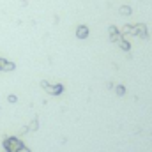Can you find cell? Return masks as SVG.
<instances>
[{
    "label": "cell",
    "instance_id": "cell-1",
    "mask_svg": "<svg viewBox=\"0 0 152 152\" xmlns=\"http://www.w3.org/2000/svg\"><path fill=\"white\" fill-rule=\"evenodd\" d=\"M5 152H18L21 147H23V142L20 138H14V136H5L4 142H2Z\"/></svg>",
    "mask_w": 152,
    "mask_h": 152
},
{
    "label": "cell",
    "instance_id": "cell-2",
    "mask_svg": "<svg viewBox=\"0 0 152 152\" xmlns=\"http://www.w3.org/2000/svg\"><path fill=\"white\" fill-rule=\"evenodd\" d=\"M41 87L48 92V94H51V96H58V94H62V90H64V87L58 83V85H50L48 81H41Z\"/></svg>",
    "mask_w": 152,
    "mask_h": 152
},
{
    "label": "cell",
    "instance_id": "cell-3",
    "mask_svg": "<svg viewBox=\"0 0 152 152\" xmlns=\"http://www.w3.org/2000/svg\"><path fill=\"white\" fill-rule=\"evenodd\" d=\"M131 34H136V36H142L143 39H147V28H145V25H134Z\"/></svg>",
    "mask_w": 152,
    "mask_h": 152
},
{
    "label": "cell",
    "instance_id": "cell-4",
    "mask_svg": "<svg viewBox=\"0 0 152 152\" xmlns=\"http://www.w3.org/2000/svg\"><path fill=\"white\" fill-rule=\"evenodd\" d=\"M88 36V28L85 27V25H80L78 28H76V37L78 39H85Z\"/></svg>",
    "mask_w": 152,
    "mask_h": 152
},
{
    "label": "cell",
    "instance_id": "cell-5",
    "mask_svg": "<svg viewBox=\"0 0 152 152\" xmlns=\"http://www.w3.org/2000/svg\"><path fill=\"white\" fill-rule=\"evenodd\" d=\"M16 69V64L14 62H11V60H2V71H14Z\"/></svg>",
    "mask_w": 152,
    "mask_h": 152
},
{
    "label": "cell",
    "instance_id": "cell-6",
    "mask_svg": "<svg viewBox=\"0 0 152 152\" xmlns=\"http://www.w3.org/2000/svg\"><path fill=\"white\" fill-rule=\"evenodd\" d=\"M110 39H112V41H118V39H120L118 30H117L115 27H110Z\"/></svg>",
    "mask_w": 152,
    "mask_h": 152
},
{
    "label": "cell",
    "instance_id": "cell-7",
    "mask_svg": "<svg viewBox=\"0 0 152 152\" xmlns=\"http://www.w3.org/2000/svg\"><path fill=\"white\" fill-rule=\"evenodd\" d=\"M120 14H122V16L131 14V7H129V5H122V7H120Z\"/></svg>",
    "mask_w": 152,
    "mask_h": 152
},
{
    "label": "cell",
    "instance_id": "cell-8",
    "mask_svg": "<svg viewBox=\"0 0 152 152\" xmlns=\"http://www.w3.org/2000/svg\"><path fill=\"white\" fill-rule=\"evenodd\" d=\"M39 126H37V118H34L32 122H30V126H28V131H36Z\"/></svg>",
    "mask_w": 152,
    "mask_h": 152
},
{
    "label": "cell",
    "instance_id": "cell-9",
    "mask_svg": "<svg viewBox=\"0 0 152 152\" xmlns=\"http://www.w3.org/2000/svg\"><path fill=\"white\" fill-rule=\"evenodd\" d=\"M120 48H122V50H126V51H127V50H129V48H131V44H129V42H127V41H120Z\"/></svg>",
    "mask_w": 152,
    "mask_h": 152
},
{
    "label": "cell",
    "instance_id": "cell-10",
    "mask_svg": "<svg viewBox=\"0 0 152 152\" xmlns=\"http://www.w3.org/2000/svg\"><path fill=\"white\" fill-rule=\"evenodd\" d=\"M124 92H126V88H124L122 85H118V87H117V94H118V96H122Z\"/></svg>",
    "mask_w": 152,
    "mask_h": 152
},
{
    "label": "cell",
    "instance_id": "cell-11",
    "mask_svg": "<svg viewBox=\"0 0 152 152\" xmlns=\"http://www.w3.org/2000/svg\"><path fill=\"white\" fill-rule=\"evenodd\" d=\"M7 101H9V103H16V101H18V97H16L14 94H11V96L7 97Z\"/></svg>",
    "mask_w": 152,
    "mask_h": 152
},
{
    "label": "cell",
    "instance_id": "cell-12",
    "mask_svg": "<svg viewBox=\"0 0 152 152\" xmlns=\"http://www.w3.org/2000/svg\"><path fill=\"white\" fill-rule=\"evenodd\" d=\"M18 152H30V149H27V147L23 145V147H21V149H20V151H18Z\"/></svg>",
    "mask_w": 152,
    "mask_h": 152
},
{
    "label": "cell",
    "instance_id": "cell-13",
    "mask_svg": "<svg viewBox=\"0 0 152 152\" xmlns=\"http://www.w3.org/2000/svg\"><path fill=\"white\" fill-rule=\"evenodd\" d=\"M2 60H4V58H0V71H2Z\"/></svg>",
    "mask_w": 152,
    "mask_h": 152
}]
</instances>
